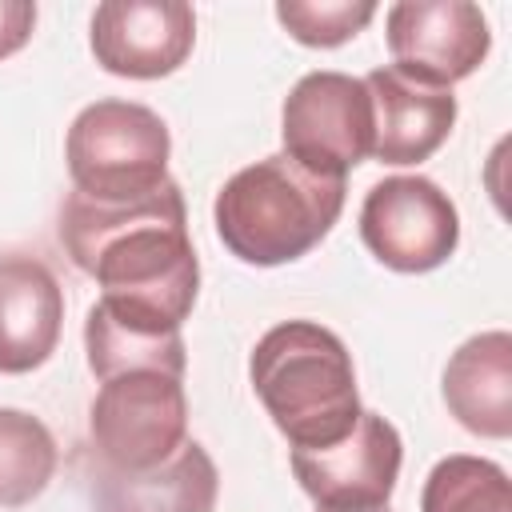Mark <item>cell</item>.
Returning <instances> with one entry per match:
<instances>
[{"label": "cell", "mask_w": 512, "mask_h": 512, "mask_svg": "<svg viewBox=\"0 0 512 512\" xmlns=\"http://www.w3.org/2000/svg\"><path fill=\"white\" fill-rule=\"evenodd\" d=\"M56 232L72 264L100 284L96 304L112 320L168 336L192 316L200 296V260L176 180L136 204H96L68 192Z\"/></svg>", "instance_id": "1"}, {"label": "cell", "mask_w": 512, "mask_h": 512, "mask_svg": "<svg viewBox=\"0 0 512 512\" xmlns=\"http://www.w3.org/2000/svg\"><path fill=\"white\" fill-rule=\"evenodd\" d=\"M344 176H324L272 152L224 180L212 204L220 244L256 268L308 256L344 212Z\"/></svg>", "instance_id": "2"}, {"label": "cell", "mask_w": 512, "mask_h": 512, "mask_svg": "<svg viewBox=\"0 0 512 512\" xmlns=\"http://www.w3.org/2000/svg\"><path fill=\"white\" fill-rule=\"evenodd\" d=\"M248 380L292 448L336 444L364 412L352 352L316 320H284L268 328L248 356Z\"/></svg>", "instance_id": "3"}, {"label": "cell", "mask_w": 512, "mask_h": 512, "mask_svg": "<svg viewBox=\"0 0 512 512\" xmlns=\"http://www.w3.org/2000/svg\"><path fill=\"white\" fill-rule=\"evenodd\" d=\"M172 136L160 112L136 100H96L76 112L64 160L80 196L96 204H136L160 192L168 176Z\"/></svg>", "instance_id": "4"}, {"label": "cell", "mask_w": 512, "mask_h": 512, "mask_svg": "<svg viewBox=\"0 0 512 512\" xmlns=\"http://www.w3.org/2000/svg\"><path fill=\"white\" fill-rule=\"evenodd\" d=\"M88 436L96 464L120 472H144L164 464L188 440V396L184 380L132 368L100 380L88 408Z\"/></svg>", "instance_id": "5"}, {"label": "cell", "mask_w": 512, "mask_h": 512, "mask_svg": "<svg viewBox=\"0 0 512 512\" xmlns=\"http://www.w3.org/2000/svg\"><path fill=\"white\" fill-rule=\"evenodd\" d=\"M360 240L392 272H432L460 244V212L428 176H384L360 204Z\"/></svg>", "instance_id": "6"}, {"label": "cell", "mask_w": 512, "mask_h": 512, "mask_svg": "<svg viewBox=\"0 0 512 512\" xmlns=\"http://www.w3.org/2000/svg\"><path fill=\"white\" fill-rule=\"evenodd\" d=\"M284 152L312 172L348 176L372 156V100L364 80L348 72H308L292 84L280 112Z\"/></svg>", "instance_id": "7"}, {"label": "cell", "mask_w": 512, "mask_h": 512, "mask_svg": "<svg viewBox=\"0 0 512 512\" xmlns=\"http://www.w3.org/2000/svg\"><path fill=\"white\" fill-rule=\"evenodd\" d=\"M404 444L392 420L360 412L352 432L324 448H292V476L324 512L384 508L400 480Z\"/></svg>", "instance_id": "8"}, {"label": "cell", "mask_w": 512, "mask_h": 512, "mask_svg": "<svg viewBox=\"0 0 512 512\" xmlns=\"http://www.w3.org/2000/svg\"><path fill=\"white\" fill-rule=\"evenodd\" d=\"M92 56L124 80L172 76L196 44V12L184 0H104L92 12Z\"/></svg>", "instance_id": "9"}, {"label": "cell", "mask_w": 512, "mask_h": 512, "mask_svg": "<svg viewBox=\"0 0 512 512\" xmlns=\"http://www.w3.org/2000/svg\"><path fill=\"white\" fill-rule=\"evenodd\" d=\"M384 24L392 64L444 88L468 80L492 48L488 20L468 0H400Z\"/></svg>", "instance_id": "10"}, {"label": "cell", "mask_w": 512, "mask_h": 512, "mask_svg": "<svg viewBox=\"0 0 512 512\" xmlns=\"http://www.w3.org/2000/svg\"><path fill=\"white\" fill-rule=\"evenodd\" d=\"M372 100V156L380 164L404 168L424 164L440 152L456 124V96L444 84L420 80L396 64L372 68L364 76Z\"/></svg>", "instance_id": "11"}, {"label": "cell", "mask_w": 512, "mask_h": 512, "mask_svg": "<svg viewBox=\"0 0 512 512\" xmlns=\"http://www.w3.org/2000/svg\"><path fill=\"white\" fill-rule=\"evenodd\" d=\"M64 292L52 268L36 256H0V372L24 376L60 344Z\"/></svg>", "instance_id": "12"}, {"label": "cell", "mask_w": 512, "mask_h": 512, "mask_svg": "<svg viewBox=\"0 0 512 512\" xmlns=\"http://www.w3.org/2000/svg\"><path fill=\"white\" fill-rule=\"evenodd\" d=\"M216 496L220 472L200 440L144 472L92 464V512H216Z\"/></svg>", "instance_id": "13"}, {"label": "cell", "mask_w": 512, "mask_h": 512, "mask_svg": "<svg viewBox=\"0 0 512 512\" xmlns=\"http://www.w3.org/2000/svg\"><path fill=\"white\" fill-rule=\"evenodd\" d=\"M444 404L460 428L484 440L512 436V336L504 328L468 336L444 364Z\"/></svg>", "instance_id": "14"}, {"label": "cell", "mask_w": 512, "mask_h": 512, "mask_svg": "<svg viewBox=\"0 0 512 512\" xmlns=\"http://www.w3.org/2000/svg\"><path fill=\"white\" fill-rule=\"evenodd\" d=\"M84 352H88V368H92L96 380H108V376L132 372V368H156V372H168V376L184 380V368H188V352H184L180 332L152 336V332L128 328V324L112 320L100 304L88 308Z\"/></svg>", "instance_id": "15"}, {"label": "cell", "mask_w": 512, "mask_h": 512, "mask_svg": "<svg viewBox=\"0 0 512 512\" xmlns=\"http://www.w3.org/2000/svg\"><path fill=\"white\" fill-rule=\"evenodd\" d=\"M60 448L48 424L24 408H0V508L32 504L56 476Z\"/></svg>", "instance_id": "16"}, {"label": "cell", "mask_w": 512, "mask_h": 512, "mask_svg": "<svg viewBox=\"0 0 512 512\" xmlns=\"http://www.w3.org/2000/svg\"><path fill=\"white\" fill-rule=\"evenodd\" d=\"M420 512H512L508 472L484 456H444L420 488Z\"/></svg>", "instance_id": "17"}, {"label": "cell", "mask_w": 512, "mask_h": 512, "mask_svg": "<svg viewBox=\"0 0 512 512\" xmlns=\"http://www.w3.org/2000/svg\"><path fill=\"white\" fill-rule=\"evenodd\" d=\"M376 16L372 0H280L276 20L308 48H340Z\"/></svg>", "instance_id": "18"}, {"label": "cell", "mask_w": 512, "mask_h": 512, "mask_svg": "<svg viewBox=\"0 0 512 512\" xmlns=\"http://www.w3.org/2000/svg\"><path fill=\"white\" fill-rule=\"evenodd\" d=\"M36 28V4L32 0H0V60L16 56Z\"/></svg>", "instance_id": "19"}, {"label": "cell", "mask_w": 512, "mask_h": 512, "mask_svg": "<svg viewBox=\"0 0 512 512\" xmlns=\"http://www.w3.org/2000/svg\"><path fill=\"white\" fill-rule=\"evenodd\" d=\"M320 512H324V508H320ZM364 512H388V504H384V508H364Z\"/></svg>", "instance_id": "20"}]
</instances>
